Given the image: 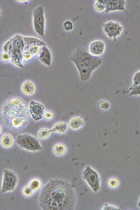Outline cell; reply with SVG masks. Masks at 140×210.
<instances>
[{
    "label": "cell",
    "mask_w": 140,
    "mask_h": 210,
    "mask_svg": "<svg viewBox=\"0 0 140 210\" xmlns=\"http://www.w3.org/2000/svg\"><path fill=\"white\" fill-rule=\"evenodd\" d=\"M76 199L70 183L61 179H50L41 189L38 204L43 210H72L75 208Z\"/></svg>",
    "instance_id": "cell-1"
},
{
    "label": "cell",
    "mask_w": 140,
    "mask_h": 210,
    "mask_svg": "<svg viewBox=\"0 0 140 210\" xmlns=\"http://www.w3.org/2000/svg\"><path fill=\"white\" fill-rule=\"evenodd\" d=\"M1 117L5 128L20 131L28 125L30 115L28 106L25 101L18 96L9 98L2 104Z\"/></svg>",
    "instance_id": "cell-2"
},
{
    "label": "cell",
    "mask_w": 140,
    "mask_h": 210,
    "mask_svg": "<svg viewBox=\"0 0 140 210\" xmlns=\"http://www.w3.org/2000/svg\"><path fill=\"white\" fill-rule=\"evenodd\" d=\"M69 59L75 65L80 80L83 82L89 80L93 72L102 63V59L100 57L92 55L86 49L82 48L77 49Z\"/></svg>",
    "instance_id": "cell-3"
},
{
    "label": "cell",
    "mask_w": 140,
    "mask_h": 210,
    "mask_svg": "<svg viewBox=\"0 0 140 210\" xmlns=\"http://www.w3.org/2000/svg\"><path fill=\"white\" fill-rule=\"evenodd\" d=\"M24 48L23 36L19 35L8 40L2 47L3 52H8L10 54L11 63L22 68H23L22 54Z\"/></svg>",
    "instance_id": "cell-4"
},
{
    "label": "cell",
    "mask_w": 140,
    "mask_h": 210,
    "mask_svg": "<svg viewBox=\"0 0 140 210\" xmlns=\"http://www.w3.org/2000/svg\"><path fill=\"white\" fill-rule=\"evenodd\" d=\"M15 142L20 147L27 151L35 152L42 149L39 140L27 133L18 135Z\"/></svg>",
    "instance_id": "cell-5"
},
{
    "label": "cell",
    "mask_w": 140,
    "mask_h": 210,
    "mask_svg": "<svg viewBox=\"0 0 140 210\" xmlns=\"http://www.w3.org/2000/svg\"><path fill=\"white\" fill-rule=\"evenodd\" d=\"M1 193L4 194L13 190L18 181L16 174L13 171L7 169L3 170Z\"/></svg>",
    "instance_id": "cell-6"
},
{
    "label": "cell",
    "mask_w": 140,
    "mask_h": 210,
    "mask_svg": "<svg viewBox=\"0 0 140 210\" xmlns=\"http://www.w3.org/2000/svg\"><path fill=\"white\" fill-rule=\"evenodd\" d=\"M82 177L94 192H97L99 190L100 178L96 171L87 166L83 171Z\"/></svg>",
    "instance_id": "cell-7"
},
{
    "label": "cell",
    "mask_w": 140,
    "mask_h": 210,
    "mask_svg": "<svg viewBox=\"0 0 140 210\" xmlns=\"http://www.w3.org/2000/svg\"><path fill=\"white\" fill-rule=\"evenodd\" d=\"M33 25L35 32L40 36H44L45 19L42 7H36L33 12Z\"/></svg>",
    "instance_id": "cell-8"
},
{
    "label": "cell",
    "mask_w": 140,
    "mask_h": 210,
    "mask_svg": "<svg viewBox=\"0 0 140 210\" xmlns=\"http://www.w3.org/2000/svg\"><path fill=\"white\" fill-rule=\"evenodd\" d=\"M103 29L105 33L110 39L116 40L117 37L121 34L123 28L118 22L112 21H108L103 25Z\"/></svg>",
    "instance_id": "cell-9"
},
{
    "label": "cell",
    "mask_w": 140,
    "mask_h": 210,
    "mask_svg": "<svg viewBox=\"0 0 140 210\" xmlns=\"http://www.w3.org/2000/svg\"><path fill=\"white\" fill-rule=\"evenodd\" d=\"M29 112L32 119L37 121L42 119L45 111V107L42 104L31 100L28 106Z\"/></svg>",
    "instance_id": "cell-10"
},
{
    "label": "cell",
    "mask_w": 140,
    "mask_h": 210,
    "mask_svg": "<svg viewBox=\"0 0 140 210\" xmlns=\"http://www.w3.org/2000/svg\"><path fill=\"white\" fill-rule=\"evenodd\" d=\"M105 5V12L108 13L110 12L116 10H122L128 14L125 9L126 4L124 0H104Z\"/></svg>",
    "instance_id": "cell-11"
},
{
    "label": "cell",
    "mask_w": 140,
    "mask_h": 210,
    "mask_svg": "<svg viewBox=\"0 0 140 210\" xmlns=\"http://www.w3.org/2000/svg\"><path fill=\"white\" fill-rule=\"evenodd\" d=\"M89 52L92 55L99 57L102 55L105 49V43L101 40H96L91 42L88 47Z\"/></svg>",
    "instance_id": "cell-12"
},
{
    "label": "cell",
    "mask_w": 140,
    "mask_h": 210,
    "mask_svg": "<svg viewBox=\"0 0 140 210\" xmlns=\"http://www.w3.org/2000/svg\"><path fill=\"white\" fill-rule=\"evenodd\" d=\"M38 57L42 63L48 66H51L52 61L51 54L46 45L41 46Z\"/></svg>",
    "instance_id": "cell-13"
},
{
    "label": "cell",
    "mask_w": 140,
    "mask_h": 210,
    "mask_svg": "<svg viewBox=\"0 0 140 210\" xmlns=\"http://www.w3.org/2000/svg\"><path fill=\"white\" fill-rule=\"evenodd\" d=\"M23 39L25 44L24 50H28L30 47L33 46L46 45L43 41L35 38L23 36Z\"/></svg>",
    "instance_id": "cell-14"
},
{
    "label": "cell",
    "mask_w": 140,
    "mask_h": 210,
    "mask_svg": "<svg viewBox=\"0 0 140 210\" xmlns=\"http://www.w3.org/2000/svg\"><path fill=\"white\" fill-rule=\"evenodd\" d=\"M21 88L24 94L29 96L33 95L35 90L34 84L29 80H26L23 82L22 84Z\"/></svg>",
    "instance_id": "cell-15"
},
{
    "label": "cell",
    "mask_w": 140,
    "mask_h": 210,
    "mask_svg": "<svg viewBox=\"0 0 140 210\" xmlns=\"http://www.w3.org/2000/svg\"><path fill=\"white\" fill-rule=\"evenodd\" d=\"M1 144L2 146L5 148L12 147L13 144V139L12 135L8 133L4 134L1 137Z\"/></svg>",
    "instance_id": "cell-16"
},
{
    "label": "cell",
    "mask_w": 140,
    "mask_h": 210,
    "mask_svg": "<svg viewBox=\"0 0 140 210\" xmlns=\"http://www.w3.org/2000/svg\"><path fill=\"white\" fill-rule=\"evenodd\" d=\"M84 122L82 119L80 117H76L72 118L69 121V125L72 129H78L82 126Z\"/></svg>",
    "instance_id": "cell-17"
},
{
    "label": "cell",
    "mask_w": 140,
    "mask_h": 210,
    "mask_svg": "<svg viewBox=\"0 0 140 210\" xmlns=\"http://www.w3.org/2000/svg\"><path fill=\"white\" fill-rule=\"evenodd\" d=\"M67 148L66 146L62 143H58L55 144L53 148V151L56 156H62L66 152Z\"/></svg>",
    "instance_id": "cell-18"
},
{
    "label": "cell",
    "mask_w": 140,
    "mask_h": 210,
    "mask_svg": "<svg viewBox=\"0 0 140 210\" xmlns=\"http://www.w3.org/2000/svg\"><path fill=\"white\" fill-rule=\"evenodd\" d=\"M67 129V125L64 123L60 122L55 124L50 130L51 132L64 133Z\"/></svg>",
    "instance_id": "cell-19"
},
{
    "label": "cell",
    "mask_w": 140,
    "mask_h": 210,
    "mask_svg": "<svg viewBox=\"0 0 140 210\" xmlns=\"http://www.w3.org/2000/svg\"><path fill=\"white\" fill-rule=\"evenodd\" d=\"M28 185L34 192L37 191L40 189L42 185V183L39 178H35L30 180Z\"/></svg>",
    "instance_id": "cell-20"
},
{
    "label": "cell",
    "mask_w": 140,
    "mask_h": 210,
    "mask_svg": "<svg viewBox=\"0 0 140 210\" xmlns=\"http://www.w3.org/2000/svg\"><path fill=\"white\" fill-rule=\"evenodd\" d=\"M94 6L95 10L98 12H102L105 11V5L104 0H96Z\"/></svg>",
    "instance_id": "cell-21"
},
{
    "label": "cell",
    "mask_w": 140,
    "mask_h": 210,
    "mask_svg": "<svg viewBox=\"0 0 140 210\" xmlns=\"http://www.w3.org/2000/svg\"><path fill=\"white\" fill-rule=\"evenodd\" d=\"M51 132L50 130L46 128L41 129L38 132V136L41 139H45L48 138Z\"/></svg>",
    "instance_id": "cell-22"
},
{
    "label": "cell",
    "mask_w": 140,
    "mask_h": 210,
    "mask_svg": "<svg viewBox=\"0 0 140 210\" xmlns=\"http://www.w3.org/2000/svg\"><path fill=\"white\" fill-rule=\"evenodd\" d=\"M41 46H33L30 47L28 49L33 56L38 55Z\"/></svg>",
    "instance_id": "cell-23"
},
{
    "label": "cell",
    "mask_w": 140,
    "mask_h": 210,
    "mask_svg": "<svg viewBox=\"0 0 140 210\" xmlns=\"http://www.w3.org/2000/svg\"><path fill=\"white\" fill-rule=\"evenodd\" d=\"M33 56L28 50H24L22 54V61L26 62L31 59Z\"/></svg>",
    "instance_id": "cell-24"
},
{
    "label": "cell",
    "mask_w": 140,
    "mask_h": 210,
    "mask_svg": "<svg viewBox=\"0 0 140 210\" xmlns=\"http://www.w3.org/2000/svg\"><path fill=\"white\" fill-rule=\"evenodd\" d=\"M34 191L28 185L25 186L22 190L23 195L25 196L30 197L33 194Z\"/></svg>",
    "instance_id": "cell-25"
},
{
    "label": "cell",
    "mask_w": 140,
    "mask_h": 210,
    "mask_svg": "<svg viewBox=\"0 0 140 210\" xmlns=\"http://www.w3.org/2000/svg\"><path fill=\"white\" fill-rule=\"evenodd\" d=\"M140 85V71L137 72L133 78V83L131 87Z\"/></svg>",
    "instance_id": "cell-26"
},
{
    "label": "cell",
    "mask_w": 140,
    "mask_h": 210,
    "mask_svg": "<svg viewBox=\"0 0 140 210\" xmlns=\"http://www.w3.org/2000/svg\"><path fill=\"white\" fill-rule=\"evenodd\" d=\"M108 184L111 188H115L117 187L119 185V181L115 178H112L108 180Z\"/></svg>",
    "instance_id": "cell-27"
},
{
    "label": "cell",
    "mask_w": 140,
    "mask_h": 210,
    "mask_svg": "<svg viewBox=\"0 0 140 210\" xmlns=\"http://www.w3.org/2000/svg\"><path fill=\"white\" fill-rule=\"evenodd\" d=\"M99 108L102 110H106L109 109L110 107L109 103L105 100L100 101L98 104Z\"/></svg>",
    "instance_id": "cell-28"
},
{
    "label": "cell",
    "mask_w": 140,
    "mask_h": 210,
    "mask_svg": "<svg viewBox=\"0 0 140 210\" xmlns=\"http://www.w3.org/2000/svg\"><path fill=\"white\" fill-rule=\"evenodd\" d=\"M63 28L67 31L72 30L73 28L72 23L69 21H66L63 23Z\"/></svg>",
    "instance_id": "cell-29"
},
{
    "label": "cell",
    "mask_w": 140,
    "mask_h": 210,
    "mask_svg": "<svg viewBox=\"0 0 140 210\" xmlns=\"http://www.w3.org/2000/svg\"><path fill=\"white\" fill-rule=\"evenodd\" d=\"M54 116V113L51 111L49 110H45L43 116L44 119L47 120H51L53 118Z\"/></svg>",
    "instance_id": "cell-30"
},
{
    "label": "cell",
    "mask_w": 140,
    "mask_h": 210,
    "mask_svg": "<svg viewBox=\"0 0 140 210\" xmlns=\"http://www.w3.org/2000/svg\"><path fill=\"white\" fill-rule=\"evenodd\" d=\"M130 95H140V85L131 87Z\"/></svg>",
    "instance_id": "cell-31"
},
{
    "label": "cell",
    "mask_w": 140,
    "mask_h": 210,
    "mask_svg": "<svg viewBox=\"0 0 140 210\" xmlns=\"http://www.w3.org/2000/svg\"><path fill=\"white\" fill-rule=\"evenodd\" d=\"M1 58L3 61L7 62L11 60V56L8 53L3 52L1 55Z\"/></svg>",
    "instance_id": "cell-32"
},
{
    "label": "cell",
    "mask_w": 140,
    "mask_h": 210,
    "mask_svg": "<svg viewBox=\"0 0 140 210\" xmlns=\"http://www.w3.org/2000/svg\"><path fill=\"white\" fill-rule=\"evenodd\" d=\"M104 210H117L119 209L118 208L108 204H105L103 209Z\"/></svg>",
    "instance_id": "cell-33"
},
{
    "label": "cell",
    "mask_w": 140,
    "mask_h": 210,
    "mask_svg": "<svg viewBox=\"0 0 140 210\" xmlns=\"http://www.w3.org/2000/svg\"><path fill=\"white\" fill-rule=\"evenodd\" d=\"M138 207H139V209H140V198L139 200L138 203Z\"/></svg>",
    "instance_id": "cell-34"
},
{
    "label": "cell",
    "mask_w": 140,
    "mask_h": 210,
    "mask_svg": "<svg viewBox=\"0 0 140 210\" xmlns=\"http://www.w3.org/2000/svg\"><path fill=\"white\" fill-rule=\"evenodd\" d=\"M2 131V128L1 126H0V133H1Z\"/></svg>",
    "instance_id": "cell-35"
}]
</instances>
